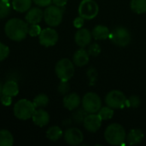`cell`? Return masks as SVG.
<instances>
[{
  "mask_svg": "<svg viewBox=\"0 0 146 146\" xmlns=\"http://www.w3.org/2000/svg\"><path fill=\"white\" fill-rule=\"evenodd\" d=\"M28 27L27 21L19 18H12L6 22L4 31L9 39L20 42L28 34Z\"/></svg>",
  "mask_w": 146,
  "mask_h": 146,
  "instance_id": "cell-1",
  "label": "cell"
},
{
  "mask_svg": "<svg viewBox=\"0 0 146 146\" xmlns=\"http://www.w3.org/2000/svg\"><path fill=\"white\" fill-rule=\"evenodd\" d=\"M92 38L97 40H104L110 38V30L108 27L104 25H98L96 26L92 31Z\"/></svg>",
  "mask_w": 146,
  "mask_h": 146,
  "instance_id": "cell-19",
  "label": "cell"
},
{
  "mask_svg": "<svg viewBox=\"0 0 146 146\" xmlns=\"http://www.w3.org/2000/svg\"><path fill=\"white\" fill-rule=\"evenodd\" d=\"M84 22H85V19L79 15L78 17H76V18L74 20V27H76L77 29H80V28L83 27Z\"/></svg>",
  "mask_w": 146,
  "mask_h": 146,
  "instance_id": "cell-35",
  "label": "cell"
},
{
  "mask_svg": "<svg viewBox=\"0 0 146 146\" xmlns=\"http://www.w3.org/2000/svg\"><path fill=\"white\" fill-rule=\"evenodd\" d=\"M36 108L33 102L27 99H20L14 105V115L15 116L21 121H27L31 119Z\"/></svg>",
  "mask_w": 146,
  "mask_h": 146,
  "instance_id": "cell-3",
  "label": "cell"
},
{
  "mask_svg": "<svg viewBox=\"0 0 146 146\" xmlns=\"http://www.w3.org/2000/svg\"><path fill=\"white\" fill-rule=\"evenodd\" d=\"M86 115H87V113L84 110H76L73 114V118H74L75 122L80 123V122H83Z\"/></svg>",
  "mask_w": 146,
  "mask_h": 146,
  "instance_id": "cell-31",
  "label": "cell"
},
{
  "mask_svg": "<svg viewBox=\"0 0 146 146\" xmlns=\"http://www.w3.org/2000/svg\"><path fill=\"white\" fill-rule=\"evenodd\" d=\"M55 72L60 80H69L74 74V64L68 58H62L56 62Z\"/></svg>",
  "mask_w": 146,
  "mask_h": 146,
  "instance_id": "cell-4",
  "label": "cell"
},
{
  "mask_svg": "<svg viewBox=\"0 0 146 146\" xmlns=\"http://www.w3.org/2000/svg\"><path fill=\"white\" fill-rule=\"evenodd\" d=\"M36 109H43L45 108L49 104V98L45 94H38L36 96L33 101Z\"/></svg>",
  "mask_w": 146,
  "mask_h": 146,
  "instance_id": "cell-25",
  "label": "cell"
},
{
  "mask_svg": "<svg viewBox=\"0 0 146 146\" xmlns=\"http://www.w3.org/2000/svg\"><path fill=\"white\" fill-rule=\"evenodd\" d=\"M90 59V55L87 50L84 48L77 50L73 56V62L77 67H83L88 64Z\"/></svg>",
  "mask_w": 146,
  "mask_h": 146,
  "instance_id": "cell-17",
  "label": "cell"
},
{
  "mask_svg": "<svg viewBox=\"0 0 146 146\" xmlns=\"http://www.w3.org/2000/svg\"><path fill=\"white\" fill-rule=\"evenodd\" d=\"M42 29L40 26L38 24H31V26L28 27V34L31 37H37L40 34Z\"/></svg>",
  "mask_w": 146,
  "mask_h": 146,
  "instance_id": "cell-32",
  "label": "cell"
},
{
  "mask_svg": "<svg viewBox=\"0 0 146 146\" xmlns=\"http://www.w3.org/2000/svg\"><path fill=\"white\" fill-rule=\"evenodd\" d=\"M11 7V3L9 1L0 0V19L6 18L9 15Z\"/></svg>",
  "mask_w": 146,
  "mask_h": 146,
  "instance_id": "cell-26",
  "label": "cell"
},
{
  "mask_svg": "<svg viewBox=\"0 0 146 146\" xmlns=\"http://www.w3.org/2000/svg\"><path fill=\"white\" fill-rule=\"evenodd\" d=\"M52 3H54V5H56L57 7L63 8L67 4L68 0H52Z\"/></svg>",
  "mask_w": 146,
  "mask_h": 146,
  "instance_id": "cell-37",
  "label": "cell"
},
{
  "mask_svg": "<svg viewBox=\"0 0 146 146\" xmlns=\"http://www.w3.org/2000/svg\"><path fill=\"white\" fill-rule=\"evenodd\" d=\"M32 120L36 126L43 127L50 122V115L44 110L38 109L33 113Z\"/></svg>",
  "mask_w": 146,
  "mask_h": 146,
  "instance_id": "cell-16",
  "label": "cell"
},
{
  "mask_svg": "<svg viewBox=\"0 0 146 146\" xmlns=\"http://www.w3.org/2000/svg\"><path fill=\"white\" fill-rule=\"evenodd\" d=\"M140 103H141L140 98L138 96L133 95V96H131L129 98H127V106L135 109V108H138L140 105Z\"/></svg>",
  "mask_w": 146,
  "mask_h": 146,
  "instance_id": "cell-30",
  "label": "cell"
},
{
  "mask_svg": "<svg viewBox=\"0 0 146 146\" xmlns=\"http://www.w3.org/2000/svg\"><path fill=\"white\" fill-rule=\"evenodd\" d=\"M130 8L136 14H145L146 13V0H131Z\"/></svg>",
  "mask_w": 146,
  "mask_h": 146,
  "instance_id": "cell-23",
  "label": "cell"
},
{
  "mask_svg": "<svg viewBox=\"0 0 146 146\" xmlns=\"http://www.w3.org/2000/svg\"><path fill=\"white\" fill-rule=\"evenodd\" d=\"M8 1H9V2H11V1H12V0H8Z\"/></svg>",
  "mask_w": 146,
  "mask_h": 146,
  "instance_id": "cell-39",
  "label": "cell"
},
{
  "mask_svg": "<svg viewBox=\"0 0 146 146\" xmlns=\"http://www.w3.org/2000/svg\"><path fill=\"white\" fill-rule=\"evenodd\" d=\"M144 133L140 129H132L126 136V141L129 145H137L144 139Z\"/></svg>",
  "mask_w": 146,
  "mask_h": 146,
  "instance_id": "cell-18",
  "label": "cell"
},
{
  "mask_svg": "<svg viewBox=\"0 0 146 146\" xmlns=\"http://www.w3.org/2000/svg\"><path fill=\"white\" fill-rule=\"evenodd\" d=\"M99 12V6L94 0H82L78 8L79 15L85 20L94 19Z\"/></svg>",
  "mask_w": 146,
  "mask_h": 146,
  "instance_id": "cell-7",
  "label": "cell"
},
{
  "mask_svg": "<svg viewBox=\"0 0 146 146\" xmlns=\"http://www.w3.org/2000/svg\"><path fill=\"white\" fill-rule=\"evenodd\" d=\"M104 135L108 144L111 145H121L126 141L127 133L121 124L112 123L106 127Z\"/></svg>",
  "mask_w": 146,
  "mask_h": 146,
  "instance_id": "cell-2",
  "label": "cell"
},
{
  "mask_svg": "<svg viewBox=\"0 0 146 146\" xmlns=\"http://www.w3.org/2000/svg\"><path fill=\"white\" fill-rule=\"evenodd\" d=\"M63 135V132L61 129V127H57V126H53L50 127L47 132H46V137L48 138V139H50V141L56 142L57 140H59Z\"/></svg>",
  "mask_w": 146,
  "mask_h": 146,
  "instance_id": "cell-22",
  "label": "cell"
},
{
  "mask_svg": "<svg viewBox=\"0 0 146 146\" xmlns=\"http://www.w3.org/2000/svg\"><path fill=\"white\" fill-rule=\"evenodd\" d=\"M127 97L119 90H112L109 92L105 97V104L113 110L122 109L127 105Z\"/></svg>",
  "mask_w": 146,
  "mask_h": 146,
  "instance_id": "cell-9",
  "label": "cell"
},
{
  "mask_svg": "<svg viewBox=\"0 0 146 146\" xmlns=\"http://www.w3.org/2000/svg\"><path fill=\"white\" fill-rule=\"evenodd\" d=\"M62 102H63V106L68 110L73 111L79 108L80 104H81V99H80V97L77 93L72 92V93H68L67 95H65Z\"/></svg>",
  "mask_w": 146,
  "mask_h": 146,
  "instance_id": "cell-14",
  "label": "cell"
},
{
  "mask_svg": "<svg viewBox=\"0 0 146 146\" xmlns=\"http://www.w3.org/2000/svg\"><path fill=\"white\" fill-rule=\"evenodd\" d=\"M64 140L69 145L76 146L80 145L84 140L83 133L77 127H70L64 132Z\"/></svg>",
  "mask_w": 146,
  "mask_h": 146,
  "instance_id": "cell-11",
  "label": "cell"
},
{
  "mask_svg": "<svg viewBox=\"0 0 146 146\" xmlns=\"http://www.w3.org/2000/svg\"><path fill=\"white\" fill-rule=\"evenodd\" d=\"M44 18V11L38 7L30 8L25 15V20L28 24H38Z\"/></svg>",
  "mask_w": 146,
  "mask_h": 146,
  "instance_id": "cell-15",
  "label": "cell"
},
{
  "mask_svg": "<svg viewBox=\"0 0 146 146\" xmlns=\"http://www.w3.org/2000/svg\"><path fill=\"white\" fill-rule=\"evenodd\" d=\"M2 93L3 95H7L9 97H15L19 93V86L16 81L10 80L5 82V84L3 85V91Z\"/></svg>",
  "mask_w": 146,
  "mask_h": 146,
  "instance_id": "cell-20",
  "label": "cell"
},
{
  "mask_svg": "<svg viewBox=\"0 0 146 146\" xmlns=\"http://www.w3.org/2000/svg\"><path fill=\"white\" fill-rule=\"evenodd\" d=\"M2 91H3V84L0 82V97H1L2 94H3V93H2Z\"/></svg>",
  "mask_w": 146,
  "mask_h": 146,
  "instance_id": "cell-38",
  "label": "cell"
},
{
  "mask_svg": "<svg viewBox=\"0 0 146 146\" xmlns=\"http://www.w3.org/2000/svg\"><path fill=\"white\" fill-rule=\"evenodd\" d=\"M92 32L87 28H80L74 35V41L78 46L80 48H85L88 46L92 42Z\"/></svg>",
  "mask_w": 146,
  "mask_h": 146,
  "instance_id": "cell-13",
  "label": "cell"
},
{
  "mask_svg": "<svg viewBox=\"0 0 146 146\" xmlns=\"http://www.w3.org/2000/svg\"><path fill=\"white\" fill-rule=\"evenodd\" d=\"M57 91H58V92L61 95H63V96H65L68 93H69L70 85H69L68 80H61L60 83H59V85H58Z\"/></svg>",
  "mask_w": 146,
  "mask_h": 146,
  "instance_id": "cell-28",
  "label": "cell"
},
{
  "mask_svg": "<svg viewBox=\"0 0 146 146\" xmlns=\"http://www.w3.org/2000/svg\"><path fill=\"white\" fill-rule=\"evenodd\" d=\"M9 55V48L0 42V62L6 59Z\"/></svg>",
  "mask_w": 146,
  "mask_h": 146,
  "instance_id": "cell-33",
  "label": "cell"
},
{
  "mask_svg": "<svg viewBox=\"0 0 146 146\" xmlns=\"http://www.w3.org/2000/svg\"><path fill=\"white\" fill-rule=\"evenodd\" d=\"M63 11L62 8L56 5H49L44 11V20L45 23L51 27H57L62 21Z\"/></svg>",
  "mask_w": 146,
  "mask_h": 146,
  "instance_id": "cell-6",
  "label": "cell"
},
{
  "mask_svg": "<svg viewBox=\"0 0 146 146\" xmlns=\"http://www.w3.org/2000/svg\"><path fill=\"white\" fill-rule=\"evenodd\" d=\"M98 114L103 121L110 120L114 116V110L109 106L101 107V109L98 110Z\"/></svg>",
  "mask_w": 146,
  "mask_h": 146,
  "instance_id": "cell-27",
  "label": "cell"
},
{
  "mask_svg": "<svg viewBox=\"0 0 146 146\" xmlns=\"http://www.w3.org/2000/svg\"><path fill=\"white\" fill-rule=\"evenodd\" d=\"M32 3L33 0H12L11 6L15 11L24 13L31 8Z\"/></svg>",
  "mask_w": 146,
  "mask_h": 146,
  "instance_id": "cell-21",
  "label": "cell"
},
{
  "mask_svg": "<svg viewBox=\"0 0 146 146\" xmlns=\"http://www.w3.org/2000/svg\"><path fill=\"white\" fill-rule=\"evenodd\" d=\"M14 144V137L12 133L6 130H0V146H11Z\"/></svg>",
  "mask_w": 146,
  "mask_h": 146,
  "instance_id": "cell-24",
  "label": "cell"
},
{
  "mask_svg": "<svg viewBox=\"0 0 146 146\" xmlns=\"http://www.w3.org/2000/svg\"><path fill=\"white\" fill-rule=\"evenodd\" d=\"M59 36L57 32L51 27L44 28L41 31L38 35L39 44L44 47H51L54 46L58 41Z\"/></svg>",
  "mask_w": 146,
  "mask_h": 146,
  "instance_id": "cell-10",
  "label": "cell"
},
{
  "mask_svg": "<svg viewBox=\"0 0 146 146\" xmlns=\"http://www.w3.org/2000/svg\"><path fill=\"white\" fill-rule=\"evenodd\" d=\"M33 2L38 7H47L50 5L52 0H33Z\"/></svg>",
  "mask_w": 146,
  "mask_h": 146,
  "instance_id": "cell-36",
  "label": "cell"
},
{
  "mask_svg": "<svg viewBox=\"0 0 146 146\" xmlns=\"http://www.w3.org/2000/svg\"><path fill=\"white\" fill-rule=\"evenodd\" d=\"M81 104L83 110L87 114L98 113L102 107V100L97 93L89 92L84 95Z\"/></svg>",
  "mask_w": 146,
  "mask_h": 146,
  "instance_id": "cell-5",
  "label": "cell"
},
{
  "mask_svg": "<svg viewBox=\"0 0 146 146\" xmlns=\"http://www.w3.org/2000/svg\"><path fill=\"white\" fill-rule=\"evenodd\" d=\"M102 121L103 120L100 118L98 114H87L83 121V126L86 131L90 133H96L100 129Z\"/></svg>",
  "mask_w": 146,
  "mask_h": 146,
  "instance_id": "cell-12",
  "label": "cell"
},
{
  "mask_svg": "<svg viewBox=\"0 0 146 146\" xmlns=\"http://www.w3.org/2000/svg\"><path fill=\"white\" fill-rule=\"evenodd\" d=\"M111 41L117 46L126 47L132 40V36L128 29L124 27H117L110 32V36Z\"/></svg>",
  "mask_w": 146,
  "mask_h": 146,
  "instance_id": "cell-8",
  "label": "cell"
},
{
  "mask_svg": "<svg viewBox=\"0 0 146 146\" xmlns=\"http://www.w3.org/2000/svg\"><path fill=\"white\" fill-rule=\"evenodd\" d=\"M0 101L3 106H9L12 104V97L2 94V96L0 97Z\"/></svg>",
  "mask_w": 146,
  "mask_h": 146,
  "instance_id": "cell-34",
  "label": "cell"
},
{
  "mask_svg": "<svg viewBox=\"0 0 146 146\" xmlns=\"http://www.w3.org/2000/svg\"><path fill=\"white\" fill-rule=\"evenodd\" d=\"M101 46L97 44V43H93L92 44H89V48H88V53L90 56H93V57H96L98 56L100 53H101Z\"/></svg>",
  "mask_w": 146,
  "mask_h": 146,
  "instance_id": "cell-29",
  "label": "cell"
}]
</instances>
